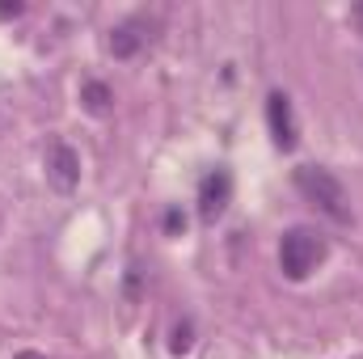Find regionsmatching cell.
Returning a JSON list of instances; mask_svg holds the SVG:
<instances>
[{
	"label": "cell",
	"instance_id": "3957f363",
	"mask_svg": "<svg viewBox=\"0 0 363 359\" xmlns=\"http://www.w3.org/2000/svg\"><path fill=\"white\" fill-rule=\"evenodd\" d=\"M47 182H51L60 194H72L77 182H81V157H77L64 140H51V144H47Z\"/></svg>",
	"mask_w": 363,
	"mask_h": 359
},
{
	"label": "cell",
	"instance_id": "277c9868",
	"mask_svg": "<svg viewBox=\"0 0 363 359\" xmlns=\"http://www.w3.org/2000/svg\"><path fill=\"white\" fill-rule=\"evenodd\" d=\"M228 199H233V178H228V170H211L207 178L199 182V216H203V224H216V220L228 211Z\"/></svg>",
	"mask_w": 363,
	"mask_h": 359
},
{
	"label": "cell",
	"instance_id": "5b68a950",
	"mask_svg": "<svg viewBox=\"0 0 363 359\" xmlns=\"http://www.w3.org/2000/svg\"><path fill=\"white\" fill-rule=\"evenodd\" d=\"M267 123H271L274 148L291 153V148H296V114H291V101H287V93L274 89L271 97H267Z\"/></svg>",
	"mask_w": 363,
	"mask_h": 359
},
{
	"label": "cell",
	"instance_id": "8992f818",
	"mask_svg": "<svg viewBox=\"0 0 363 359\" xmlns=\"http://www.w3.org/2000/svg\"><path fill=\"white\" fill-rule=\"evenodd\" d=\"M148 21L144 17H131V21H123V26H114V34H110V51H114V60H131L144 43H148Z\"/></svg>",
	"mask_w": 363,
	"mask_h": 359
},
{
	"label": "cell",
	"instance_id": "ba28073f",
	"mask_svg": "<svg viewBox=\"0 0 363 359\" xmlns=\"http://www.w3.org/2000/svg\"><path fill=\"white\" fill-rule=\"evenodd\" d=\"M13 359H47V355H38V351H17Z\"/></svg>",
	"mask_w": 363,
	"mask_h": 359
},
{
	"label": "cell",
	"instance_id": "52a82bcc",
	"mask_svg": "<svg viewBox=\"0 0 363 359\" xmlns=\"http://www.w3.org/2000/svg\"><path fill=\"white\" fill-rule=\"evenodd\" d=\"M81 101H85V106H89L93 114H106V110H110V101H114V97H110V89H106V85H101V81H89V85H85V89H81Z\"/></svg>",
	"mask_w": 363,
	"mask_h": 359
},
{
	"label": "cell",
	"instance_id": "6da1fadb",
	"mask_svg": "<svg viewBox=\"0 0 363 359\" xmlns=\"http://www.w3.org/2000/svg\"><path fill=\"white\" fill-rule=\"evenodd\" d=\"M296 190H300L317 211H325L334 224H351V199H347V186L334 178L330 170H321V165H300V170H296Z\"/></svg>",
	"mask_w": 363,
	"mask_h": 359
},
{
	"label": "cell",
	"instance_id": "7a4b0ae2",
	"mask_svg": "<svg viewBox=\"0 0 363 359\" xmlns=\"http://www.w3.org/2000/svg\"><path fill=\"white\" fill-rule=\"evenodd\" d=\"M325 254H330V245H325V237L321 233H313V228H287L283 233V241H279V267L287 279H308L313 270L325 263Z\"/></svg>",
	"mask_w": 363,
	"mask_h": 359
}]
</instances>
